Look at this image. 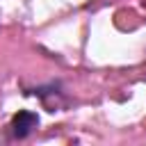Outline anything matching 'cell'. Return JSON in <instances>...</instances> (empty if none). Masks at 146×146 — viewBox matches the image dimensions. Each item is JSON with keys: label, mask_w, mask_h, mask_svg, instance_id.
I'll return each instance as SVG.
<instances>
[{"label": "cell", "mask_w": 146, "mask_h": 146, "mask_svg": "<svg viewBox=\"0 0 146 146\" xmlns=\"http://www.w3.org/2000/svg\"><path fill=\"white\" fill-rule=\"evenodd\" d=\"M36 125H39V116H36L34 112H27V110H21V112L14 114V119H11V132H14V137H18V139L27 137Z\"/></svg>", "instance_id": "6da1fadb"}]
</instances>
